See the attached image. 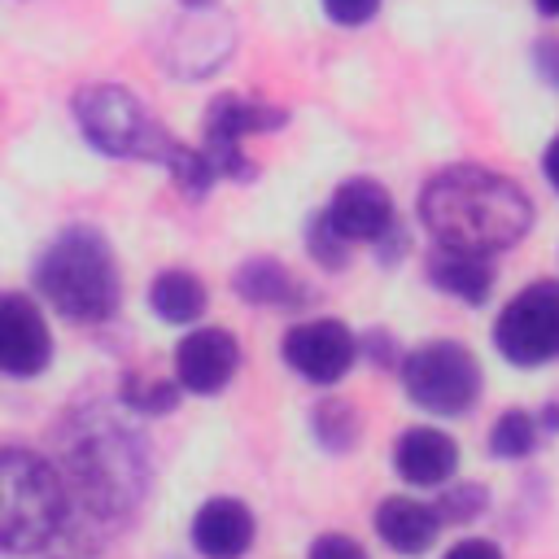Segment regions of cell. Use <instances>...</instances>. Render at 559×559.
<instances>
[{
    "label": "cell",
    "mask_w": 559,
    "mask_h": 559,
    "mask_svg": "<svg viewBox=\"0 0 559 559\" xmlns=\"http://www.w3.org/2000/svg\"><path fill=\"white\" fill-rule=\"evenodd\" d=\"M419 218L437 245L489 258L498 249H511L533 227V205L498 170L445 166L424 183Z\"/></svg>",
    "instance_id": "obj_1"
},
{
    "label": "cell",
    "mask_w": 559,
    "mask_h": 559,
    "mask_svg": "<svg viewBox=\"0 0 559 559\" xmlns=\"http://www.w3.org/2000/svg\"><path fill=\"white\" fill-rule=\"evenodd\" d=\"M35 288L48 297V306L74 323H100L118 310L122 284L114 253L100 231L92 227H66L35 262Z\"/></svg>",
    "instance_id": "obj_2"
},
{
    "label": "cell",
    "mask_w": 559,
    "mask_h": 559,
    "mask_svg": "<svg viewBox=\"0 0 559 559\" xmlns=\"http://www.w3.org/2000/svg\"><path fill=\"white\" fill-rule=\"evenodd\" d=\"M0 493H4V515H0V546L4 555H35L44 550L61 524H66V480L57 467L31 450L9 445L0 454Z\"/></svg>",
    "instance_id": "obj_3"
},
{
    "label": "cell",
    "mask_w": 559,
    "mask_h": 559,
    "mask_svg": "<svg viewBox=\"0 0 559 559\" xmlns=\"http://www.w3.org/2000/svg\"><path fill=\"white\" fill-rule=\"evenodd\" d=\"M74 122L87 135L92 148L109 153V157H140V162H162L175 170V162L183 157V144H175L162 122L144 109V100H135L127 87L114 83H92L74 96Z\"/></svg>",
    "instance_id": "obj_4"
},
{
    "label": "cell",
    "mask_w": 559,
    "mask_h": 559,
    "mask_svg": "<svg viewBox=\"0 0 559 559\" xmlns=\"http://www.w3.org/2000/svg\"><path fill=\"white\" fill-rule=\"evenodd\" d=\"M406 397L432 415H463L480 393V367L459 341H428L402 362Z\"/></svg>",
    "instance_id": "obj_5"
},
{
    "label": "cell",
    "mask_w": 559,
    "mask_h": 559,
    "mask_svg": "<svg viewBox=\"0 0 559 559\" xmlns=\"http://www.w3.org/2000/svg\"><path fill=\"white\" fill-rule=\"evenodd\" d=\"M493 345L515 367L555 362L559 358V280H542L515 293L493 323Z\"/></svg>",
    "instance_id": "obj_6"
},
{
    "label": "cell",
    "mask_w": 559,
    "mask_h": 559,
    "mask_svg": "<svg viewBox=\"0 0 559 559\" xmlns=\"http://www.w3.org/2000/svg\"><path fill=\"white\" fill-rule=\"evenodd\" d=\"M70 463L83 476V493L96 511H127L135 502V493H144V476H140V454L135 445L118 432V428H96L87 432Z\"/></svg>",
    "instance_id": "obj_7"
},
{
    "label": "cell",
    "mask_w": 559,
    "mask_h": 559,
    "mask_svg": "<svg viewBox=\"0 0 559 559\" xmlns=\"http://www.w3.org/2000/svg\"><path fill=\"white\" fill-rule=\"evenodd\" d=\"M275 127H284V109L262 105V100H245V96H214L205 109V148L201 153L210 157V166L218 175L249 179L253 166L240 153V140L253 131H275Z\"/></svg>",
    "instance_id": "obj_8"
},
{
    "label": "cell",
    "mask_w": 559,
    "mask_h": 559,
    "mask_svg": "<svg viewBox=\"0 0 559 559\" xmlns=\"http://www.w3.org/2000/svg\"><path fill=\"white\" fill-rule=\"evenodd\" d=\"M358 358V341L336 319H306L284 336V362L310 384H336Z\"/></svg>",
    "instance_id": "obj_9"
},
{
    "label": "cell",
    "mask_w": 559,
    "mask_h": 559,
    "mask_svg": "<svg viewBox=\"0 0 559 559\" xmlns=\"http://www.w3.org/2000/svg\"><path fill=\"white\" fill-rule=\"evenodd\" d=\"M48 358H52V336L44 314L22 293H4L0 297V367L9 376H39Z\"/></svg>",
    "instance_id": "obj_10"
},
{
    "label": "cell",
    "mask_w": 559,
    "mask_h": 559,
    "mask_svg": "<svg viewBox=\"0 0 559 559\" xmlns=\"http://www.w3.org/2000/svg\"><path fill=\"white\" fill-rule=\"evenodd\" d=\"M240 367V345L223 328H197L175 345V376L188 393H218Z\"/></svg>",
    "instance_id": "obj_11"
},
{
    "label": "cell",
    "mask_w": 559,
    "mask_h": 559,
    "mask_svg": "<svg viewBox=\"0 0 559 559\" xmlns=\"http://www.w3.org/2000/svg\"><path fill=\"white\" fill-rule=\"evenodd\" d=\"M328 218L345 240H384L393 227V197L376 179H345L332 192Z\"/></svg>",
    "instance_id": "obj_12"
},
{
    "label": "cell",
    "mask_w": 559,
    "mask_h": 559,
    "mask_svg": "<svg viewBox=\"0 0 559 559\" xmlns=\"http://www.w3.org/2000/svg\"><path fill=\"white\" fill-rule=\"evenodd\" d=\"M192 546L205 559H240L253 546V511L236 498H210L192 520Z\"/></svg>",
    "instance_id": "obj_13"
},
{
    "label": "cell",
    "mask_w": 559,
    "mask_h": 559,
    "mask_svg": "<svg viewBox=\"0 0 559 559\" xmlns=\"http://www.w3.org/2000/svg\"><path fill=\"white\" fill-rule=\"evenodd\" d=\"M393 463L406 485H445L459 467V445L441 428H406L393 445Z\"/></svg>",
    "instance_id": "obj_14"
},
{
    "label": "cell",
    "mask_w": 559,
    "mask_h": 559,
    "mask_svg": "<svg viewBox=\"0 0 559 559\" xmlns=\"http://www.w3.org/2000/svg\"><path fill=\"white\" fill-rule=\"evenodd\" d=\"M441 507H428L419 498H384L376 507V533L384 537V546H393L397 555H419L437 542L441 533Z\"/></svg>",
    "instance_id": "obj_15"
},
{
    "label": "cell",
    "mask_w": 559,
    "mask_h": 559,
    "mask_svg": "<svg viewBox=\"0 0 559 559\" xmlns=\"http://www.w3.org/2000/svg\"><path fill=\"white\" fill-rule=\"evenodd\" d=\"M428 280L441 288V293H454L463 301H485L489 288H493V266L485 253H467V249H450V245H437L428 253Z\"/></svg>",
    "instance_id": "obj_16"
},
{
    "label": "cell",
    "mask_w": 559,
    "mask_h": 559,
    "mask_svg": "<svg viewBox=\"0 0 559 559\" xmlns=\"http://www.w3.org/2000/svg\"><path fill=\"white\" fill-rule=\"evenodd\" d=\"M148 306L166 323H192L205 310V288L192 271H162L148 288Z\"/></svg>",
    "instance_id": "obj_17"
},
{
    "label": "cell",
    "mask_w": 559,
    "mask_h": 559,
    "mask_svg": "<svg viewBox=\"0 0 559 559\" xmlns=\"http://www.w3.org/2000/svg\"><path fill=\"white\" fill-rule=\"evenodd\" d=\"M236 293L245 297V301H253V306H293L301 293H297V280L280 266V262H271V258H253V262H245L240 271H236Z\"/></svg>",
    "instance_id": "obj_18"
},
{
    "label": "cell",
    "mask_w": 559,
    "mask_h": 559,
    "mask_svg": "<svg viewBox=\"0 0 559 559\" xmlns=\"http://www.w3.org/2000/svg\"><path fill=\"white\" fill-rule=\"evenodd\" d=\"M533 445H537V419L528 411H507L489 432V450L498 459H524Z\"/></svg>",
    "instance_id": "obj_19"
},
{
    "label": "cell",
    "mask_w": 559,
    "mask_h": 559,
    "mask_svg": "<svg viewBox=\"0 0 559 559\" xmlns=\"http://www.w3.org/2000/svg\"><path fill=\"white\" fill-rule=\"evenodd\" d=\"M314 437L328 445V450H345L354 437H358V411L349 402H323L314 411Z\"/></svg>",
    "instance_id": "obj_20"
},
{
    "label": "cell",
    "mask_w": 559,
    "mask_h": 559,
    "mask_svg": "<svg viewBox=\"0 0 559 559\" xmlns=\"http://www.w3.org/2000/svg\"><path fill=\"white\" fill-rule=\"evenodd\" d=\"M310 253L323 262V266H345V258H349V240L332 227V218H328V210L310 223Z\"/></svg>",
    "instance_id": "obj_21"
},
{
    "label": "cell",
    "mask_w": 559,
    "mask_h": 559,
    "mask_svg": "<svg viewBox=\"0 0 559 559\" xmlns=\"http://www.w3.org/2000/svg\"><path fill=\"white\" fill-rule=\"evenodd\" d=\"M122 397H127V406H131V411L153 415V411L175 406V384H157V380H127Z\"/></svg>",
    "instance_id": "obj_22"
},
{
    "label": "cell",
    "mask_w": 559,
    "mask_h": 559,
    "mask_svg": "<svg viewBox=\"0 0 559 559\" xmlns=\"http://www.w3.org/2000/svg\"><path fill=\"white\" fill-rule=\"evenodd\" d=\"M376 9H380V0H323V13L336 26H362L376 17Z\"/></svg>",
    "instance_id": "obj_23"
},
{
    "label": "cell",
    "mask_w": 559,
    "mask_h": 559,
    "mask_svg": "<svg viewBox=\"0 0 559 559\" xmlns=\"http://www.w3.org/2000/svg\"><path fill=\"white\" fill-rule=\"evenodd\" d=\"M306 559H367V550H362L354 537L328 533V537H319V542L310 546V555H306Z\"/></svg>",
    "instance_id": "obj_24"
},
{
    "label": "cell",
    "mask_w": 559,
    "mask_h": 559,
    "mask_svg": "<svg viewBox=\"0 0 559 559\" xmlns=\"http://www.w3.org/2000/svg\"><path fill=\"white\" fill-rule=\"evenodd\" d=\"M441 559H502V550L493 542H485V537H467V542L450 546Z\"/></svg>",
    "instance_id": "obj_25"
},
{
    "label": "cell",
    "mask_w": 559,
    "mask_h": 559,
    "mask_svg": "<svg viewBox=\"0 0 559 559\" xmlns=\"http://www.w3.org/2000/svg\"><path fill=\"white\" fill-rule=\"evenodd\" d=\"M542 170H546V179H550V188L559 192V135L550 140V148H546V157H542Z\"/></svg>",
    "instance_id": "obj_26"
},
{
    "label": "cell",
    "mask_w": 559,
    "mask_h": 559,
    "mask_svg": "<svg viewBox=\"0 0 559 559\" xmlns=\"http://www.w3.org/2000/svg\"><path fill=\"white\" fill-rule=\"evenodd\" d=\"M537 9H542L546 17H559V0H537Z\"/></svg>",
    "instance_id": "obj_27"
},
{
    "label": "cell",
    "mask_w": 559,
    "mask_h": 559,
    "mask_svg": "<svg viewBox=\"0 0 559 559\" xmlns=\"http://www.w3.org/2000/svg\"><path fill=\"white\" fill-rule=\"evenodd\" d=\"M183 4H188V9H201V4H210V0H183Z\"/></svg>",
    "instance_id": "obj_28"
}]
</instances>
